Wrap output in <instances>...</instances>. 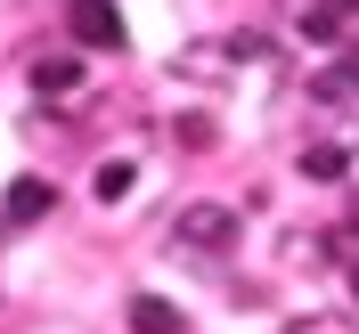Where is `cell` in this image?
<instances>
[{
	"mask_svg": "<svg viewBox=\"0 0 359 334\" xmlns=\"http://www.w3.org/2000/svg\"><path fill=\"white\" fill-rule=\"evenodd\" d=\"M294 163H302V179H343L351 172V147H343V139H311Z\"/></svg>",
	"mask_w": 359,
	"mask_h": 334,
	"instance_id": "10",
	"label": "cell"
},
{
	"mask_svg": "<svg viewBox=\"0 0 359 334\" xmlns=\"http://www.w3.org/2000/svg\"><path fill=\"white\" fill-rule=\"evenodd\" d=\"M351 302H359V261H351Z\"/></svg>",
	"mask_w": 359,
	"mask_h": 334,
	"instance_id": "12",
	"label": "cell"
},
{
	"mask_svg": "<svg viewBox=\"0 0 359 334\" xmlns=\"http://www.w3.org/2000/svg\"><path fill=\"white\" fill-rule=\"evenodd\" d=\"M123 318H131V334H180V326H188L163 293H131V310H123Z\"/></svg>",
	"mask_w": 359,
	"mask_h": 334,
	"instance_id": "7",
	"label": "cell"
},
{
	"mask_svg": "<svg viewBox=\"0 0 359 334\" xmlns=\"http://www.w3.org/2000/svg\"><path fill=\"white\" fill-rule=\"evenodd\" d=\"M229 66H237V49H229V41H188V49L172 57V74H180V82H204V90H212V82H229Z\"/></svg>",
	"mask_w": 359,
	"mask_h": 334,
	"instance_id": "3",
	"label": "cell"
},
{
	"mask_svg": "<svg viewBox=\"0 0 359 334\" xmlns=\"http://www.w3.org/2000/svg\"><path fill=\"white\" fill-rule=\"evenodd\" d=\"M311 98L318 106H351L359 98V49H343V57H327V66L311 74Z\"/></svg>",
	"mask_w": 359,
	"mask_h": 334,
	"instance_id": "4",
	"label": "cell"
},
{
	"mask_svg": "<svg viewBox=\"0 0 359 334\" xmlns=\"http://www.w3.org/2000/svg\"><path fill=\"white\" fill-rule=\"evenodd\" d=\"M33 90H41V98H66V90H82V57H33Z\"/></svg>",
	"mask_w": 359,
	"mask_h": 334,
	"instance_id": "9",
	"label": "cell"
},
{
	"mask_svg": "<svg viewBox=\"0 0 359 334\" xmlns=\"http://www.w3.org/2000/svg\"><path fill=\"white\" fill-rule=\"evenodd\" d=\"M286 334H311V326H286Z\"/></svg>",
	"mask_w": 359,
	"mask_h": 334,
	"instance_id": "13",
	"label": "cell"
},
{
	"mask_svg": "<svg viewBox=\"0 0 359 334\" xmlns=\"http://www.w3.org/2000/svg\"><path fill=\"white\" fill-rule=\"evenodd\" d=\"M172 139H188V147H212V123H204V114H188V123H172Z\"/></svg>",
	"mask_w": 359,
	"mask_h": 334,
	"instance_id": "11",
	"label": "cell"
},
{
	"mask_svg": "<svg viewBox=\"0 0 359 334\" xmlns=\"http://www.w3.org/2000/svg\"><path fill=\"white\" fill-rule=\"evenodd\" d=\"M49 204H57V188H49V179H8L0 221H8V228H33V221H49Z\"/></svg>",
	"mask_w": 359,
	"mask_h": 334,
	"instance_id": "5",
	"label": "cell"
},
{
	"mask_svg": "<svg viewBox=\"0 0 359 334\" xmlns=\"http://www.w3.org/2000/svg\"><path fill=\"white\" fill-rule=\"evenodd\" d=\"M294 25H302V41L335 49V41H343V25H351V8H343V0H311V8H294Z\"/></svg>",
	"mask_w": 359,
	"mask_h": 334,
	"instance_id": "6",
	"label": "cell"
},
{
	"mask_svg": "<svg viewBox=\"0 0 359 334\" xmlns=\"http://www.w3.org/2000/svg\"><path fill=\"white\" fill-rule=\"evenodd\" d=\"M237 204H221V196H204V204H180V221H172V245L180 253H229L237 245Z\"/></svg>",
	"mask_w": 359,
	"mask_h": 334,
	"instance_id": "1",
	"label": "cell"
},
{
	"mask_svg": "<svg viewBox=\"0 0 359 334\" xmlns=\"http://www.w3.org/2000/svg\"><path fill=\"white\" fill-rule=\"evenodd\" d=\"M66 25H74V41H82V49H131L114 0H66Z\"/></svg>",
	"mask_w": 359,
	"mask_h": 334,
	"instance_id": "2",
	"label": "cell"
},
{
	"mask_svg": "<svg viewBox=\"0 0 359 334\" xmlns=\"http://www.w3.org/2000/svg\"><path fill=\"white\" fill-rule=\"evenodd\" d=\"M131 188H139V163L131 155H107L98 172H90V196H98V204H123Z\"/></svg>",
	"mask_w": 359,
	"mask_h": 334,
	"instance_id": "8",
	"label": "cell"
}]
</instances>
